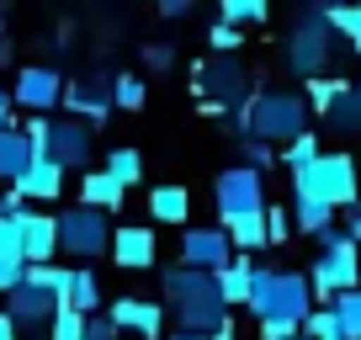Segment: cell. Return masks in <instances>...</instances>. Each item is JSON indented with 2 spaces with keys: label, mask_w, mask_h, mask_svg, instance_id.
<instances>
[{
  "label": "cell",
  "mask_w": 361,
  "mask_h": 340,
  "mask_svg": "<svg viewBox=\"0 0 361 340\" xmlns=\"http://www.w3.org/2000/svg\"><path fill=\"white\" fill-rule=\"evenodd\" d=\"M308 282H314V298H324V308H335V298L356 293L361 287L356 239H345L340 229H329V234L319 239V261H314V272H308Z\"/></svg>",
  "instance_id": "5b68a950"
},
{
  "label": "cell",
  "mask_w": 361,
  "mask_h": 340,
  "mask_svg": "<svg viewBox=\"0 0 361 340\" xmlns=\"http://www.w3.org/2000/svg\"><path fill=\"white\" fill-rule=\"evenodd\" d=\"M192 80H197V91H202L207 112L250 102V75L239 69V59H202V64L192 69Z\"/></svg>",
  "instance_id": "9c48e42d"
},
{
  "label": "cell",
  "mask_w": 361,
  "mask_h": 340,
  "mask_svg": "<svg viewBox=\"0 0 361 340\" xmlns=\"http://www.w3.org/2000/svg\"><path fill=\"white\" fill-rule=\"evenodd\" d=\"M64 308H75V314H102V282H96V272L90 266H75V277H69V303Z\"/></svg>",
  "instance_id": "603a6c76"
},
{
  "label": "cell",
  "mask_w": 361,
  "mask_h": 340,
  "mask_svg": "<svg viewBox=\"0 0 361 340\" xmlns=\"http://www.w3.org/2000/svg\"><path fill=\"white\" fill-rule=\"evenodd\" d=\"M319 154H324V149H319V138H314V128H308V133L303 138H293V144H287L282 149V159H287V170H293V176H298V170H308V165H314V159Z\"/></svg>",
  "instance_id": "f546056e"
},
{
  "label": "cell",
  "mask_w": 361,
  "mask_h": 340,
  "mask_svg": "<svg viewBox=\"0 0 361 340\" xmlns=\"http://www.w3.org/2000/svg\"><path fill=\"white\" fill-rule=\"evenodd\" d=\"M123 197H128V186L117 181L112 170H85L80 176V207H96V213H117L123 207Z\"/></svg>",
  "instance_id": "d6986e66"
},
{
  "label": "cell",
  "mask_w": 361,
  "mask_h": 340,
  "mask_svg": "<svg viewBox=\"0 0 361 340\" xmlns=\"http://www.w3.org/2000/svg\"><path fill=\"white\" fill-rule=\"evenodd\" d=\"M329 117H335L345 133H361V85H350V96H345V102H340Z\"/></svg>",
  "instance_id": "e575fe53"
},
{
  "label": "cell",
  "mask_w": 361,
  "mask_h": 340,
  "mask_svg": "<svg viewBox=\"0 0 361 340\" xmlns=\"http://www.w3.org/2000/svg\"><path fill=\"white\" fill-rule=\"evenodd\" d=\"M314 282L303 272H276V266H255V293H250V314L260 319V340H287L303 335L308 314H314Z\"/></svg>",
  "instance_id": "6da1fadb"
},
{
  "label": "cell",
  "mask_w": 361,
  "mask_h": 340,
  "mask_svg": "<svg viewBox=\"0 0 361 340\" xmlns=\"http://www.w3.org/2000/svg\"><path fill=\"white\" fill-rule=\"evenodd\" d=\"M287 234H293L287 213H282V207H266V239H271V245H287Z\"/></svg>",
  "instance_id": "8d00e7d4"
},
{
  "label": "cell",
  "mask_w": 361,
  "mask_h": 340,
  "mask_svg": "<svg viewBox=\"0 0 361 340\" xmlns=\"http://www.w3.org/2000/svg\"><path fill=\"white\" fill-rule=\"evenodd\" d=\"M213 202H218V229H239L250 218L266 213V181L255 165H234L213 181Z\"/></svg>",
  "instance_id": "8992f818"
},
{
  "label": "cell",
  "mask_w": 361,
  "mask_h": 340,
  "mask_svg": "<svg viewBox=\"0 0 361 340\" xmlns=\"http://www.w3.org/2000/svg\"><path fill=\"white\" fill-rule=\"evenodd\" d=\"M207 43H213V54H218V59H234V54H239V43H245V37H239V27L218 22L213 32H207Z\"/></svg>",
  "instance_id": "d590c367"
},
{
  "label": "cell",
  "mask_w": 361,
  "mask_h": 340,
  "mask_svg": "<svg viewBox=\"0 0 361 340\" xmlns=\"http://www.w3.org/2000/svg\"><path fill=\"white\" fill-rule=\"evenodd\" d=\"M37 165V149H32V138H27V128H0V181H22L27 170Z\"/></svg>",
  "instance_id": "e0dca14e"
},
{
  "label": "cell",
  "mask_w": 361,
  "mask_h": 340,
  "mask_svg": "<svg viewBox=\"0 0 361 340\" xmlns=\"http://www.w3.org/2000/svg\"><path fill=\"white\" fill-rule=\"evenodd\" d=\"M149 69H170V64H176V48H149Z\"/></svg>",
  "instance_id": "ab89813d"
},
{
  "label": "cell",
  "mask_w": 361,
  "mask_h": 340,
  "mask_svg": "<svg viewBox=\"0 0 361 340\" xmlns=\"http://www.w3.org/2000/svg\"><path fill=\"white\" fill-rule=\"evenodd\" d=\"M123 329L112 324V314H90V324H85V340H117Z\"/></svg>",
  "instance_id": "74e56055"
},
{
  "label": "cell",
  "mask_w": 361,
  "mask_h": 340,
  "mask_svg": "<svg viewBox=\"0 0 361 340\" xmlns=\"http://www.w3.org/2000/svg\"><path fill=\"white\" fill-rule=\"evenodd\" d=\"M22 202H54L59 192H64V165H54V159H37L32 170H27L22 181L11 186Z\"/></svg>",
  "instance_id": "ffe728a7"
},
{
  "label": "cell",
  "mask_w": 361,
  "mask_h": 340,
  "mask_svg": "<svg viewBox=\"0 0 361 340\" xmlns=\"http://www.w3.org/2000/svg\"><path fill=\"white\" fill-rule=\"evenodd\" d=\"M303 335H308V340H345V324H340L335 308H314V314H308V324H303Z\"/></svg>",
  "instance_id": "4dcf8cb0"
},
{
  "label": "cell",
  "mask_w": 361,
  "mask_h": 340,
  "mask_svg": "<svg viewBox=\"0 0 361 340\" xmlns=\"http://www.w3.org/2000/svg\"><path fill=\"white\" fill-rule=\"evenodd\" d=\"M69 277H75V266H27V287H37V293L59 298V303H69Z\"/></svg>",
  "instance_id": "cb8c5ba5"
},
{
  "label": "cell",
  "mask_w": 361,
  "mask_h": 340,
  "mask_svg": "<svg viewBox=\"0 0 361 340\" xmlns=\"http://www.w3.org/2000/svg\"><path fill=\"white\" fill-rule=\"evenodd\" d=\"M154 255H159V245H154V229L149 224H123L112 234V261L123 266V272H149Z\"/></svg>",
  "instance_id": "5bb4252c"
},
{
  "label": "cell",
  "mask_w": 361,
  "mask_h": 340,
  "mask_svg": "<svg viewBox=\"0 0 361 340\" xmlns=\"http://www.w3.org/2000/svg\"><path fill=\"white\" fill-rule=\"evenodd\" d=\"M144 102H149L144 75H112V107H123V112H138Z\"/></svg>",
  "instance_id": "4316f807"
},
{
  "label": "cell",
  "mask_w": 361,
  "mask_h": 340,
  "mask_svg": "<svg viewBox=\"0 0 361 340\" xmlns=\"http://www.w3.org/2000/svg\"><path fill=\"white\" fill-rule=\"evenodd\" d=\"M0 128H11V91L0 85Z\"/></svg>",
  "instance_id": "b9f144b4"
},
{
  "label": "cell",
  "mask_w": 361,
  "mask_h": 340,
  "mask_svg": "<svg viewBox=\"0 0 361 340\" xmlns=\"http://www.w3.org/2000/svg\"><path fill=\"white\" fill-rule=\"evenodd\" d=\"M96 128H85V123H75V117H59L54 123V138H48V159L54 165H64V170H85L90 165V154H96Z\"/></svg>",
  "instance_id": "4fadbf2b"
},
{
  "label": "cell",
  "mask_w": 361,
  "mask_h": 340,
  "mask_svg": "<svg viewBox=\"0 0 361 340\" xmlns=\"http://www.w3.org/2000/svg\"><path fill=\"white\" fill-rule=\"evenodd\" d=\"M0 340H16V319L6 314V308H0Z\"/></svg>",
  "instance_id": "7bdbcfd3"
},
{
  "label": "cell",
  "mask_w": 361,
  "mask_h": 340,
  "mask_svg": "<svg viewBox=\"0 0 361 340\" xmlns=\"http://www.w3.org/2000/svg\"><path fill=\"white\" fill-rule=\"evenodd\" d=\"M106 314H112L117 329H133L138 340H159V335H165V308L149 303V298H112Z\"/></svg>",
  "instance_id": "9a60e30c"
},
{
  "label": "cell",
  "mask_w": 361,
  "mask_h": 340,
  "mask_svg": "<svg viewBox=\"0 0 361 340\" xmlns=\"http://www.w3.org/2000/svg\"><path fill=\"white\" fill-rule=\"evenodd\" d=\"M85 314H75V308H59L54 324H48V340H85Z\"/></svg>",
  "instance_id": "1f68e13d"
},
{
  "label": "cell",
  "mask_w": 361,
  "mask_h": 340,
  "mask_svg": "<svg viewBox=\"0 0 361 340\" xmlns=\"http://www.w3.org/2000/svg\"><path fill=\"white\" fill-rule=\"evenodd\" d=\"M64 85H69V80H59V69L27 64V69H16V91H11V102L27 107L32 117H48L54 107H64Z\"/></svg>",
  "instance_id": "8fae6325"
},
{
  "label": "cell",
  "mask_w": 361,
  "mask_h": 340,
  "mask_svg": "<svg viewBox=\"0 0 361 340\" xmlns=\"http://www.w3.org/2000/svg\"><path fill=\"white\" fill-rule=\"evenodd\" d=\"M293 229H303V234L324 239L329 229H335V207H324V202H308V197H298V202H293Z\"/></svg>",
  "instance_id": "d4e9b609"
},
{
  "label": "cell",
  "mask_w": 361,
  "mask_h": 340,
  "mask_svg": "<svg viewBox=\"0 0 361 340\" xmlns=\"http://www.w3.org/2000/svg\"><path fill=\"white\" fill-rule=\"evenodd\" d=\"M308 96L303 91H255L239 107V128L255 144H293L308 133Z\"/></svg>",
  "instance_id": "3957f363"
},
{
  "label": "cell",
  "mask_w": 361,
  "mask_h": 340,
  "mask_svg": "<svg viewBox=\"0 0 361 340\" xmlns=\"http://www.w3.org/2000/svg\"><path fill=\"white\" fill-rule=\"evenodd\" d=\"M245 165H271V144H255V138H245Z\"/></svg>",
  "instance_id": "f35d334b"
},
{
  "label": "cell",
  "mask_w": 361,
  "mask_h": 340,
  "mask_svg": "<svg viewBox=\"0 0 361 340\" xmlns=\"http://www.w3.org/2000/svg\"><path fill=\"white\" fill-rule=\"evenodd\" d=\"M213 340H239V329H234V319H228V324H224V329H218V335H213Z\"/></svg>",
  "instance_id": "ee69618b"
},
{
  "label": "cell",
  "mask_w": 361,
  "mask_h": 340,
  "mask_svg": "<svg viewBox=\"0 0 361 340\" xmlns=\"http://www.w3.org/2000/svg\"><path fill=\"white\" fill-rule=\"evenodd\" d=\"M324 22H329V32H340L350 48H361V6H329Z\"/></svg>",
  "instance_id": "83f0119b"
},
{
  "label": "cell",
  "mask_w": 361,
  "mask_h": 340,
  "mask_svg": "<svg viewBox=\"0 0 361 340\" xmlns=\"http://www.w3.org/2000/svg\"><path fill=\"white\" fill-rule=\"evenodd\" d=\"M340 234L361 245V207H345V229H340Z\"/></svg>",
  "instance_id": "60d3db41"
},
{
  "label": "cell",
  "mask_w": 361,
  "mask_h": 340,
  "mask_svg": "<svg viewBox=\"0 0 361 340\" xmlns=\"http://www.w3.org/2000/svg\"><path fill=\"white\" fill-rule=\"evenodd\" d=\"M159 287H165V308L176 314V324L186 329V335L213 340L218 329L228 324V303H224V293H218V277L170 266V272H159Z\"/></svg>",
  "instance_id": "7a4b0ae2"
},
{
  "label": "cell",
  "mask_w": 361,
  "mask_h": 340,
  "mask_svg": "<svg viewBox=\"0 0 361 340\" xmlns=\"http://www.w3.org/2000/svg\"><path fill=\"white\" fill-rule=\"evenodd\" d=\"M59 298H48V293H37V287H16L11 298H6V314L16 319V329H32V324H54V314H59Z\"/></svg>",
  "instance_id": "ac0fdd59"
},
{
  "label": "cell",
  "mask_w": 361,
  "mask_h": 340,
  "mask_svg": "<svg viewBox=\"0 0 361 340\" xmlns=\"http://www.w3.org/2000/svg\"><path fill=\"white\" fill-rule=\"evenodd\" d=\"M287 340H308V335H287Z\"/></svg>",
  "instance_id": "f6af8a7d"
},
{
  "label": "cell",
  "mask_w": 361,
  "mask_h": 340,
  "mask_svg": "<svg viewBox=\"0 0 361 340\" xmlns=\"http://www.w3.org/2000/svg\"><path fill=\"white\" fill-rule=\"evenodd\" d=\"M218 293H224V303H245L250 308V293H255V266H250V255H234V261L218 272Z\"/></svg>",
  "instance_id": "44dd1931"
},
{
  "label": "cell",
  "mask_w": 361,
  "mask_h": 340,
  "mask_svg": "<svg viewBox=\"0 0 361 340\" xmlns=\"http://www.w3.org/2000/svg\"><path fill=\"white\" fill-rule=\"evenodd\" d=\"M266 0H224V22L228 27H245V22H266Z\"/></svg>",
  "instance_id": "d6a6232c"
},
{
  "label": "cell",
  "mask_w": 361,
  "mask_h": 340,
  "mask_svg": "<svg viewBox=\"0 0 361 340\" xmlns=\"http://www.w3.org/2000/svg\"><path fill=\"white\" fill-rule=\"evenodd\" d=\"M335 314H340V324H345V340H361V287L345 293V298H335Z\"/></svg>",
  "instance_id": "836d02e7"
},
{
  "label": "cell",
  "mask_w": 361,
  "mask_h": 340,
  "mask_svg": "<svg viewBox=\"0 0 361 340\" xmlns=\"http://www.w3.org/2000/svg\"><path fill=\"white\" fill-rule=\"evenodd\" d=\"M303 96H308V112H324V117H329V112H335V107L350 96V85H345V80H329V75H324V80H308Z\"/></svg>",
  "instance_id": "484cf974"
},
{
  "label": "cell",
  "mask_w": 361,
  "mask_h": 340,
  "mask_svg": "<svg viewBox=\"0 0 361 340\" xmlns=\"http://www.w3.org/2000/svg\"><path fill=\"white\" fill-rule=\"evenodd\" d=\"M186 213H192V192L186 186H154L149 192V218L154 224H186Z\"/></svg>",
  "instance_id": "7402d4cb"
},
{
  "label": "cell",
  "mask_w": 361,
  "mask_h": 340,
  "mask_svg": "<svg viewBox=\"0 0 361 340\" xmlns=\"http://www.w3.org/2000/svg\"><path fill=\"white\" fill-rule=\"evenodd\" d=\"M293 197H308V202H324V207H356L361 197V176H356V159L350 154H319L308 170L293 176Z\"/></svg>",
  "instance_id": "277c9868"
},
{
  "label": "cell",
  "mask_w": 361,
  "mask_h": 340,
  "mask_svg": "<svg viewBox=\"0 0 361 340\" xmlns=\"http://www.w3.org/2000/svg\"><path fill=\"white\" fill-rule=\"evenodd\" d=\"M106 170H112L123 186H133V181H144V154H138V149H112V154H106Z\"/></svg>",
  "instance_id": "f1b7e54d"
},
{
  "label": "cell",
  "mask_w": 361,
  "mask_h": 340,
  "mask_svg": "<svg viewBox=\"0 0 361 340\" xmlns=\"http://www.w3.org/2000/svg\"><path fill=\"white\" fill-rule=\"evenodd\" d=\"M234 255L239 250H234V239H228V229H186V234H180V266H186V272L218 277Z\"/></svg>",
  "instance_id": "30bf717a"
},
{
  "label": "cell",
  "mask_w": 361,
  "mask_h": 340,
  "mask_svg": "<svg viewBox=\"0 0 361 340\" xmlns=\"http://www.w3.org/2000/svg\"><path fill=\"white\" fill-rule=\"evenodd\" d=\"M64 107H69V117L85 123V128L106 123V112H112V80H96V75L69 80L64 85Z\"/></svg>",
  "instance_id": "7c38bea8"
},
{
  "label": "cell",
  "mask_w": 361,
  "mask_h": 340,
  "mask_svg": "<svg viewBox=\"0 0 361 340\" xmlns=\"http://www.w3.org/2000/svg\"><path fill=\"white\" fill-rule=\"evenodd\" d=\"M329 54H335V32H329L324 11L303 16V22L293 27V37H287V48H282L287 69H293V75H303V80H324Z\"/></svg>",
  "instance_id": "52a82bcc"
},
{
  "label": "cell",
  "mask_w": 361,
  "mask_h": 340,
  "mask_svg": "<svg viewBox=\"0 0 361 340\" xmlns=\"http://www.w3.org/2000/svg\"><path fill=\"white\" fill-rule=\"evenodd\" d=\"M112 234L117 229L106 224V213H96V207H69V213H59V250H64V255H80V266H85L90 255L112 250Z\"/></svg>",
  "instance_id": "ba28073f"
},
{
  "label": "cell",
  "mask_w": 361,
  "mask_h": 340,
  "mask_svg": "<svg viewBox=\"0 0 361 340\" xmlns=\"http://www.w3.org/2000/svg\"><path fill=\"white\" fill-rule=\"evenodd\" d=\"M16 224H22L27 266H54V255H59V218L54 213H16Z\"/></svg>",
  "instance_id": "2e32d148"
}]
</instances>
